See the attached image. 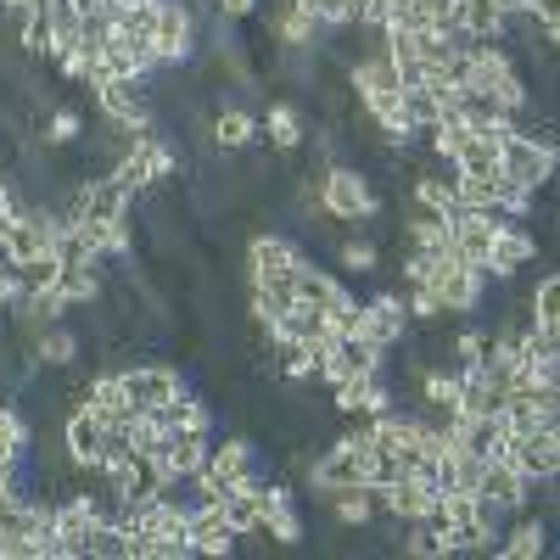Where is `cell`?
Here are the masks:
<instances>
[{
	"label": "cell",
	"instance_id": "obj_1",
	"mask_svg": "<svg viewBox=\"0 0 560 560\" xmlns=\"http://www.w3.org/2000/svg\"><path fill=\"white\" fill-rule=\"evenodd\" d=\"M555 163H560V140L555 135H527V129L499 135V174L516 179L522 191L544 197L549 179H555Z\"/></svg>",
	"mask_w": 560,
	"mask_h": 560
},
{
	"label": "cell",
	"instance_id": "obj_2",
	"mask_svg": "<svg viewBox=\"0 0 560 560\" xmlns=\"http://www.w3.org/2000/svg\"><path fill=\"white\" fill-rule=\"evenodd\" d=\"M319 213H331L337 224H364V219H376L382 213V197H376V185H370L364 168L353 163H331L319 174Z\"/></svg>",
	"mask_w": 560,
	"mask_h": 560
},
{
	"label": "cell",
	"instance_id": "obj_3",
	"mask_svg": "<svg viewBox=\"0 0 560 560\" xmlns=\"http://www.w3.org/2000/svg\"><path fill=\"white\" fill-rule=\"evenodd\" d=\"M308 264L303 242L280 236V230H258L247 242V287H292V275Z\"/></svg>",
	"mask_w": 560,
	"mask_h": 560
},
{
	"label": "cell",
	"instance_id": "obj_4",
	"mask_svg": "<svg viewBox=\"0 0 560 560\" xmlns=\"http://www.w3.org/2000/svg\"><path fill=\"white\" fill-rule=\"evenodd\" d=\"M197 7L191 0H158V18H152V51H158V62L163 68H185L197 57Z\"/></svg>",
	"mask_w": 560,
	"mask_h": 560
},
{
	"label": "cell",
	"instance_id": "obj_5",
	"mask_svg": "<svg viewBox=\"0 0 560 560\" xmlns=\"http://www.w3.org/2000/svg\"><path fill=\"white\" fill-rule=\"evenodd\" d=\"M264 39L280 45V51H325V23L303 7V0H269L264 12Z\"/></svg>",
	"mask_w": 560,
	"mask_h": 560
},
{
	"label": "cell",
	"instance_id": "obj_6",
	"mask_svg": "<svg viewBox=\"0 0 560 560\" xmlns=\"http://www.w3.org/2000/svg\"><path fill=\"white\" fill-rule=\"evenodd\" d=\"M427 287L438 292V303H443V314H448V319H465V314H477V308H482V298H488V275H482L477 264L443 258V264H438V275L427 280Z\"/></svg>",
	"mask_w": 560,
	"mask_h": 560
},
{
	"label": "cell",
	"instance_id": "obj_7",
	"mask_svg": "<svg viewBox=\"0 0 560 560\" xmlns=\"http://www.w3.org/2000/svg\"><path fill=\"white\" fill-rule=\"evenodd\" d=\"M359 337L353 342H376V348H404L409 342V331H415V319H409V308H404V292H370L364 303H359Z\"/></svg>",
	"mask_w": 560,
	"mask_h": 560
},
{
	"label": "cell",
	"instance_id": "obj_8",
	"mask_svg": "<svg viewBox=\"0 0 560 560\" xmlns=\"http://www.w3.org/2000/svg\"><path fill=\"white\" fill-rule=\"evenodd\" d=\"M118 376H124V393H129V404H135V409H163V404H174V398L185 393V370H179V364H168V359L124 364Z\"/></svg>",
	"mask_w": 560,
	"mask_h": 560
},
{
	"label": "cell",
	"instance_id": "obj_9",
	"mask_svg": "<svg viewBox=\"0 0 560 560\" xmlns=\"http://www.w3.org/2000/svg\"><path fill=\"white\" fill-rule=\"evenodd\" d=\"M538 264V236L522 230V219H499L493 224V242H488V280H516L522 269Z\"/></svg>",
	"mask_w": 560,
	"mask_h": 560
},
{
	"label": "cell",
	"instance_id": "obj_10",
	"mask_svg": "<svg viewBox=\"0 0 560 560\" xmlns=\"http://www.w3.org/2000/svg\"><path fill=\"white\" fill-rule=\"evenodd\" d=\"M533 493H538V482H527V477L516 471V459H482L477 499L499 504L504 516H522V510H533Z\"/></svg>",
	"mask_w": 560,
	"mask_h": 560
},
{
	"label": "cell",
	"instance_id": "obj_11",
	"mask_svg": "<svg viewBox=\"0 0 560 560\" xmlns=\"http://www.w3.org/2000/svg\"><path fill=\"white\" fill-rule=\"evenodd\" d=\"M258 140H264L269 152H280V158L303 152V147H308V118H303V107H298V102H269V107L258 113Z\"/></svg>",
	"mask_w": 560,
	"mask_h": 560
},
{
	"label": "cell",
	"instance_id": "obj_12",
	"mask_svg": "<svg viewBox=\"0 0 560 560\" xmlns=\"http://www.w3.org/2000/svg\"><path fill=\"white\" fill-rule=\"evenodd\" d=\"M102 443H107L102 415H90L84 404H79V409H68V420H62V448H68V459L79 465V471L96 477V465H102Z\"/></svg>",
	"mask_w": 560,
	"mask_h": 560
},
{
	"label": "cell",
	"instance_id": "obj_13",
	"mask_svg": "<svg viewBox=\"0 0 560 560\" xmlns=\"http://www.w3.org/2000/svg\"><path fill=\"white\" fill-rule=\"evenodd\" d=\"M493 555L499 560H538V555H549V522L544 516H504V533H499V544H493Z\"/></svg>",
	"mask_w": 560,
	"mask_h": 560
},
{
	"label": "cell",
	"instance_id": "obj_14",
	"mask_svg": "<svg viewBox=\"0 0 560 560\" xmlns=\"http://www.w3.org/2000/svg\"><path fill=\"white\" fill-rule=\"evenodd\" d=\"M454 34L465 45H488V39H504L510 23L499 12V0H459V7H454Z\"/></svg>",
	"mask_w": 560,
	"mask_h": 560
},
{
	"label": "cell",
	"instance_id": "obj_15",
	"mask_svg": "<svg viewBox=\"0 0 560 560\" xmlns=\"http://www.w3.org/2000/svg\"><path fill=\"white\" fill-rule=\"evenodd\" d=\"M208 140L219 152H253V147H264L258 140V113H247V107H219L213 118H208Z\"/></svg>",
	"mask_w": 560,
	"mask_h": 560
},
{
	"label": "cell",
	"instance_id": "obj_16",
	"mask_svg": "<svg viewBox=\"0 0 560 560\" xmlns=\"http://www.w3.org/2000/svg\"><path fill=\"white\" fill-rule=\"evenodd\" d=\"M208 448H213V432H168V443H163V471H168V482H185L191 471H202L208 465Z\"/></svg>",
	"mask_w": 560,
	"mask_h": 560
},
{
	"label": "cell",
	"instance_id": "obj_17",
	"mask_svg": "<svg viewBox=\"0 0 560 560\" xmlns=\"http://www.w3.org/2000/svg\"><path fill=\"white\" fill-rule=\"evenodd\" d=\"M522 308H527V325H533V331L560 337V275H555V269H544V275L533 280L527 298H522Z\"/></svg>",
	"mask_w": 560,
	"mask_h": 560
},
{
	"label": "cell",
	"instance_id": "obj_18",
	"mask_svg": "<svg viewBox=\"0 0 560 560\" xmlns=\"http://www.w3.org/2000/svg\"><path fill=\"white\" fill-rule=\"evenodd\" d=\"M454 174L459 179H493L499 174V129H471L465 147L454 158Z\"/></svg>",
	"mask_w": 560,
	"mask_h": 560
},
{
	"label": "cell",
	"instance_id": "obj_19",
	"mask_svg": "<svg viewBox=\"0 0 560 560\" xmlns=\"http://www.w3.org/2000/svg\"><path fill=\"white\" fill-rule=\"evenodd\" d=\"M409 202L432 208V213H454V208H459V179H454V168H448V174L415 168V174H409Z\"/></svg>",
	"mask_w": 560,
	"mask_h": 560
},
{
	"label": "cell",
	"instance_id": "obj_20",
	"mask_svg": "<svg viewBox=\"0 0 560 560\" xmlns=\"http://www.w3.org/2000/svg\"><path fill=\"white\" fill-rule=\"evenodd\" d=\"M79 353H84V337L68 331L62 319H57V325H45V331L34 337V359H39V370H73Z\"/></svg>",
	"mask_w": 560,
	"mask_h": 560
},
{
	"label": "cell",
	"instance_id": "obj_21",
	"mask_svg": "<svg viewBox=\"0 0 560 560\" xmlns=\"http://www.w3.org/2000/svg\"><path fill=\"white\" fill-rule=\"evenodd\" d=\"M376 504H382V516H387V522L409 527V522H420V516H427L432 493L420 488V482H409V477H398L393 488H382V493H376Z\"/></svg>",
	"mask_w": 560,
	"mask_h": 560
},
{
	"label": "cell",
	"instance_id": "obj_22",
	"mask_svg": "<svg viewBox=\"0 0 560 560\" xmlns=\"http://www.w3.org/2000/svg\"><path fill=\"white\" fill-rule=\"evenodd\" d=\"M208 465H213L224 482H236V477H247V471H264V465H258V443L242 438V432L224 438V443H213V448H208Z\"/></svg>",
	"mask_w": 560,
	"mask_h": 560
},
{
	"label": "cell",
	"instance_id": "obj_23",
	"mask_svg": "<svg viewBox=\"0 0 560 560\" xmlns=\"http://www.w3.org/2000/svg\"><path fill=\"white\" fill-rule=\"evenodd\" d=\"M292 298H298V303H314V308H331L337 298H348V287H342L331 269H319V264L308 258V264L292 275Z\"/></svg>",
	"mask_w": 560,
	"mask_h": 560
},
{
	"label": "cell",
	"instance_id": "obj_24",
	"mask_svg": "<svg viewBox=\"0 0 560 560\" xmlns=\"http://www.w3.org/2000/svg\"><path fill=\"white\" fill-rule=\"evenodd\" d=\"M39 140H45V152H73L84 140V113L79 107H51L39 118Z\"/></svg>",
	"mask_w": 560,
	"mask_h": 560
},
{
	"label": "cell",
	"instance_id": "obj_25",
	"mask_svg": "<svg viewBox=\"0 0 560 560\" xmlns=\"http://www.w3.org/2000/svg\"><path fill=\"white\" fill-rule=\"evenodd\" d=\"M325 504H331L337 527H359V533L382 516V504H376V493H370V488H342V493H331Z\"/></svg>",
	"mask_w": 560,
	"mask_h": 560
},
{
	"label": "cell",
	"instance_id": "obj_26",
	"mask_svg": "<svg viewBox=\"0 0 560 560\" xmlns=\"http://www.w3.org/2000/svg\"><path fill=\"white\" fill-rule=\"evenodd\" d=\"M398 544H404L409 560H454V538L438 533V527H427V522H409L398 533Z\"/></svg>",
	"mask_w": 560,
	"mask_h": 560
},
{
	"label": "cell",
	"instance_id": "obj_27",
	"mask_svg": "<svg viewBox=\"0 0 560 560\" xmlns=\"http://www.w3.org/2000/svg\"><path fill=\"white\" fill-rule=\"evenodd\" d=\"M427 135H432V158L454 168V158H459V147H465V135H471V129H465L459 107H448V113H438V124H432Z\"/></svg>",
	"mask_w": 560,
	"mask_h": 560
},
{
	"label": "cell",
	"instance_id": "obj_28",
	"mask_svg": "<svg viewBox=\"0 0 560 560\" xmlns=\"http://www.w3.org/2000/svg\"><path fill=\"white\" fill-rule=\"evenodd\" d=\"M264 533H269V544H280V549H298V544L308 538V522H303L298 504H280V510H269V516H264Z\"/></svg>",
	"mask_w": 560,
	"mask_h": 560
},
{
	"label": "cell",
	"instance_id": "obj_29",
	"mask_svg": "<svg viewBox=\"0 0 560 560\" xmlns=\"http://www.w3.org/2000/svg\"><path fill=\"white\" fill-rule=\"evenodd\" d=\"M482 359H488V331H482V325H459V331L448 337V364L454 370H471Z\"/></svg>",
	"mask_w": 560,
	"mask_h": 560
},
{
	"label": "cell",
	"instance_id": "obj_30",
	"mask_svg": "<svg viewBox=\"0 0 560 560\" xmlns=\"http://www.w3.org/2000/svg\"><path fill=\"white\" fill-rule=\"evenodd\" d=\"M382 242H370V236H348L342 247H337V264L348 269V275H376L382 269Z\"/></svg>",
	"mask_w": 560,
	"mask_h": 560
},
{
	"label": "cell",
	"instance_id": "obj_31",
	"mask_svg": "<svg viewBox=\"0 0 560 560\" xmlns=\"http://www.w3.org/2000/svg\"><path fill=\"white\" fill-rule=\"evenodd\" d=\"M224 522H230V533H236V538L258 533V527H264V504H258V493H230V499H224Z\"/></svg>",
	"mask_w": 560,
	"mask_h": 560
},
{
	"label": "cell",
	"instance_id": "obj_32",
	"mask_svg": "<svg viewBox=\"0 0 560 560\" xmlns=\"http://www.w3.org/2000/svg\"><path fill=\"white\" fill-rule=\"evenodd\" d=\"M359 370V353H353V342H337L331 353L319 359V370H314V382H325V387H337V382H348Z\"/></svg>",
	"mask_w": 560,
	"mask_h": 560
},
{
	"label": "cell",
	"instance_id": "obj_33",
	"mask_svg": "<svg viewBox=\"0 0 560 560\" xmlns=\"http://www.w3.org/2000/svg\"><path fill=\"white\" fill-rule=\"evenodd\" d=\"M303 7L325 23V34H337V28H353V0H303Z\"/></svg>",
	"mask_w": 560,
	"mask_h": 560
},
{
	"label": "cell",
	"instance_id": "obj_34",
	"mask_svg": "<svg viewBox=\"0 0 560 560\" xmlns=\"http://www.w3.org/2000/svg\"><path fill=\"white\" fill-rule=\"evenodd\" d=\"M404 113H409V124H415L420 135H427V129L438 124V113H443V107H438V102L427 96V90L415 84V90H404Z\"/></svg>",
	"mask_w": 560,
	"mask_h": 560
},
{
	"label": "cell",
	"instance_id": "obj_35",
	"mask_svg": "<svg viewBox=\"0 0 560 560\" xmlns=\"http://www.w3.org/2000/svg\"><path fill=\"white\" fill-rule=\"evenodd\" d=\"M90 68H96V51H84V45H73V51L57 62V73H62L68 84H84V79H90Z\"/></svg>",
	"mask_w": 560,
	"mask_h": 560
},
{
	"label": "cell",
	"instance_id": "obj_36",
	"mask_svg": "<svg viewBox=\"0 0 560 560\" xmlns=\"http://www.w3.org/2000/svg\"><path fill=\"white\" fill-rule=\"evenodd\" d=\"M415 7H420V23H427V28H454V7H459V0H415Z\"/></svg>",
	"mask_w": 560,
	"mask_h": 560
},
{
	"label": "cell",
	"instance_id": "obj_37",
	"mask_svg": "<svg viewBox=\"0 0 560 560\" xmlns=\"http://www.w3.org/2000/svg\"><path fill=\"white\" fill-rule=\"evenodd\" d=\"M213 7V18H224V23H253L258 18V0H208Z\"/></svg>",
	"mask_w": 560,
	"mask_h": 560
}]
</instances>
